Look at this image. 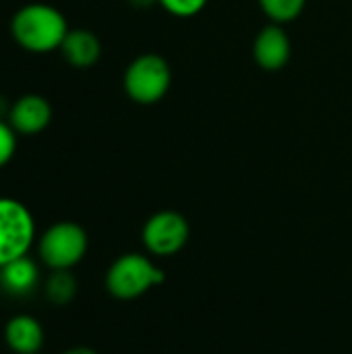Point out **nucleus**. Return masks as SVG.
I'll list each match as a JSON object with an SVG mask.
<instances>
[{
    "label": "nucleus",
    "mask_w": 352,
    "mask_h": 354,
    "mask_svg": "<svg viewBox=\"0 0 352 354\" xmlns=\"http://www.w3.org/2000/svg\"><path fill=\"white\" fill-rule=\"evenodd\" d=\"M66 33L68 23L64 15L50 4H25L10 19L12 39L31 54H48L60 50Z\"/></svg>",
    "instance_id": "obj_1"
},
{
    "label": "nucleus",
    "mask_w": 352,
    "mask_h": 354,
    "mask_svg": "<svg viewBox=\"0 0 352 354\" xmlns=\"http://www.w3.org/2000/svg\"><path fill=\"white\" fill-rule=\"evenodd\" d=\"M166 276L143 253H124L112 261L106 272V290L120 301H133L164 284Z\"/></svg>",
    "instance_id": "obj_2"
},
{
    "label": "nucleus",
    "mask_w": 352,
    "mask_h": 354,
    "mask_svg": "<svg viewBox=\"0 0 352 354\" xmlns=\"http://www.w3.org/2000/svg\"><path fill=\"white\" fill-rule=\"evenodd\" d=\"M89 239L77 222H56L37 241V255L50 270H73L87 253Z\"/></svg>",
    "instance_id": "obj_3"
},
{
    "label": "nucleus",
    "mask_w": 352,
    "mask_h": 354,
    "mask_svg": "<svg viewBox=\"0 0 352 354\" xmlns=\"http://www.w3.org/2000/svg\"><path fill=\"white\" fill-rule=\"evenodd\" d=\"M35 243V220L25 203L0 197V268L25 257Z\"/></svg>",
    "instance_id": "obj_4"
},
{
    "label": "nucleus",
    "mask_w": 352,
    "mask_h": 354,
    "mask_svg": "<svg viewBox=\"0 0 352 354\" xmlns=\"http://www.w3.org/2000/svg\"><path fill=\"white\" fill-rule=\"evenodd\" d=\"M172 83L170 64L158 54L137 56L124 71V91L127 95L143 106L160 102Z\"/></svg>",
    "instance_id": "obj_5"
},
{
    "label": "nucleus",
    "mask_w": 352,
    "mask_h": 354,
    "mask_svg": "<svg viewBox=\"0 0 352 354\" xmlns=\"http://www.w3.org/2000/svg\"><path fill=\"white\" fill-rule=\"evenodd\" d=\"M189 222L183 214L164 209L154 214L141 232V241L149 255L156 257H170L176 255L189 243Z\"/></svg>",
    "instance_id": "obj_6"
},
{
    "label": "nucleus",
    "mask_w": 352,
    "mask_h": 354,
    "mask_svg": "<svg viewBox=\"0 0 352 354\" xmlns=\"http://www.w3.org/2000/svg\"><path fill=\"white\" fill-rule=\"evenodd\" d=\"M6 120L15 129L17 135H29L31 137V135L41 133L50 124L52 106L44 95L25 93L10 104Z\"/></svg>",
    "instance_id": "obj_7"
},
{
    "label": "nucleus",
    "mask_w": 352,
    "mask_h": 354,
    "mask_svg": "<svg viewBox=\"0 0 352 354\" xmlns=\"http://www.w3.org/2000/svg\"><path fill=\"white\" fill-rule=\"evenodd\" d=\"M290 52H293L290 39L278 23L266 25L257 33L253 44V56L263 71L284 68L286 62L290 60Z\"/></svg>",
    "instance_id": "obj_8"
},
{
    "label": "nucleus",
    "mask_w": 352,
    "mask_h": 354,
    "mask_svg": "<svg viewBox=\"0 0 352 354\" xmlns=\"http://www.w3.org/2000/svg\"><path fill=\"white\" fill-rule=\"evenodd\" d=\"M41 324L27 313L15 315L4 326V344L15 354H37L44 346Z\"/></svg>",
    "instance_id": "obj_9"
},
{
    "label": "nucleus",
    "mask_w": 352,
    "mask_h": 354,
    "mask_svg": "<svg viewBox=\"0 0 352 354\" xmlns=\"http://www.w3.org/2000/svg\"><path fill=\"white\" fill-rule=\"evenodd\" d=\"M39 286V268L37 263L25 255L0 268V290L8 297L25 299L31 297Z\"/></svg>",
    "instance_id": "obj_10"
},
{
    "label": "nucleus",
    "mask_w": 352,
    "mask_h": 354,
    "mask_svg": "<svg viewBox=\"0 0 352 354\" xmlns=\"http://www.w3.org/2000/svg\"><path fill=\"white\" fill-rule=\"evenodd\" d=\"M60 52L64 60L75 68H89L102 56V44L89 29H68Z\"/></svg>",
    "instance_id": "obj_11"
},
{
    "label": "nucleus",
    "mask_w": 352,
    "mask_h": 354,
    "mask_svg": "<svg viewBox=\"0 0 352 354\" xmlns=\"http://www.w3.org/2000/svg\"><path fill=\"white\" fill-rule=\"evenodd\" d=\"M77 288L79 284L71 270H52V274L46 278V284H44L46 297L54 307L71 305L73 299L77 297Z\"/></svg>",
    "instance_id": "obj_12"
},
{
    "label": "nucleus",
    "mask_w": 352,
    "mask_h": 354,
    "mask_svg": "<svg viewBox=\"0 0 352 354\" xmlns=\"http://www.w3.org/2000/svg\"><path fill=\"white\" fill-rule=\"evenodd\" d=\"M305 2L307 0H259V6L274 23L282 25L295 21L303 12Z\"/></svg>",
    "instance_id": "obj_13"
},
{
    "label": "nucleus",
    "mask_w": 352,
    "mask_h": 354,
    "mask_svg": "<svg viewBox=\"0 0 352 354\" xmlns=\"http://www.w3.org/2000/svg\"><path fill=\"white\" fill-rule=\"evenodd\" d=\"M158 4L174 17H193L203 10L207 0H158Z\"/></svg>",
    "instance_id": "obj_14"
},
{
    "label": "nucleus",
    "mask_w": 352,
    "mask_h": 354,
    "mask_svg": "<svg viewBox=\"0 0 352 354\" xmlns=\"http://www.w3.org/2000/svg\"><path fill=\"white\" fill-rule=\"evenodd\" d=\"M17 151V133L8 120L0 118V168L6 166Z\"/></svg>",
    "instance_id": "obj_15"
},
{
    "label": "nucleus",
    "mask_w": 352,
    "mask_h": 354,
    "mask_svg": "<svg viewBox=\"0 0 352 354\" xmlns=\"http://www.w3.org/2000/svg\"><path fill=\"white\" fill-rule=\"evenodd\" d=\"M62 354H98L93 348H87V346H73L68 351H64Z\"/></svg>",
    "instance_id": "obj_16"
},
{
    "label": "nucleus",
    "mask_w": 352,
    "mask_h": 354,
    "mask_svg": "<svg viewBox=\"0 0 352 354\" xmlns=\"http://www.w3.org/2000/svg\"><path fill=\"white\" fill-rule=\"evenodd\" d=\"M37 354H39V353H37Z\"/></svg>",
    "instance_id": "obj_17"
}]
</instances>
